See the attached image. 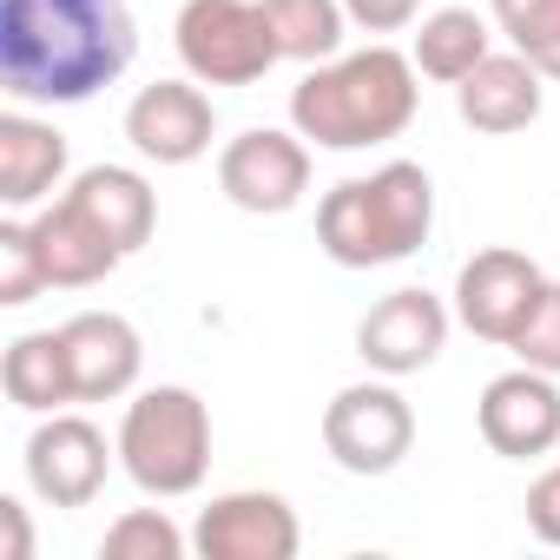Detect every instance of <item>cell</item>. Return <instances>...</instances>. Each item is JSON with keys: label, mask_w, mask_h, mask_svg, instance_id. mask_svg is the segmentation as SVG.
I'll use <instances>...</instances> for the list:
<instances>
[{"label": "cell", "mask_w": 560, "mask_h": 560, "mask_svg": "<svg viewBox=\"0 0 560 560\" xmlns=\"http://www.w3.org/2000/svg\"><path fill=\"white\" fill-rule=\"evenodd\" d=\"M324 448L343 475H389L409 462L416 448V409L396 389V376L383 383H350L330 396L324 409Z\"/></svg>", "instance_id": "cell-6"}, {"label": "cell", "mask_w": 560, "mask_h": 560, "mask_svg": "<svg viewBox=\"0 0 560 560\" xmlns=\"http://www.w3.org/2000/svg\"><path fill=\"white\" fill-rule=\"evenodd\" d=\"M0 389H8V402L27 409V416H54V409L80 402L67 337H60V330H27V337H14L8 357H0Z\"/></svg>", "instance_id": "cell-19"}, {"label": "cell", "mask_w": 560, "mask_h": 560, "mask_svg": "<svg viewBox=\"0 0 560 560\" xmlns=\"http://www.w3.org/2000/svg\"><path fill=\"white\" fill-rule=\"evenodd\" d=\"M488 54H494V34H488V21H481L475 8H435V14L416 21L409 60H416V73L435 80V86H462Z\"/></svg>", "instance_id": "cell-20"}, {"label": "cell", "mask_w": 560, "mask_h": 560, "mask_svg": "<svg viewBox=\"0 0 560 560\" xmlns=\"http://www.w3.org/2000/svg\"><path fill=\"white\" fill-rule=\"evenodd\" d=\"M448 324H455V311L435 298V291H389V298H376L370 311H363V324H357V357L376 370V376H416V370H429L442 350H448Z\"/></svg>", "instance_id": "cell-12"}, {"label": "cell", "mask_w": 560, "mask_h": 560, "mask_svg": "<svg viewBox=\"0 0 560 560\" xmlns=\"http://www.w3.org/2000/svg\"><path fill=\"white\" fill-rule=\"evenodd\" d=\"M0 534H8V560H34V527H27V508L14 494H0Z\"/></svg>", "instance_id": "cell-28"}, {"label": "cell", "mask_w": 560, "mask_h": 560, "mask_svg": "<svg viewBox=\"0 0 560 560\" xmlns=\"http://www.w3.org/2000/svg\"><path fill=\"white\" fill-rule=\"evenodd\" d=\"M218 191L250 218H284L311 191V139L291 126H250L218 152Z\"/></svg>", "instance_id": "cell-7"}, {"label": "cell", "mask_w": 560, "mask_h": 560, "mask_svg": "<svg viewBox=\"0 0 560 560\" xmlns=\"http://www.w3.org/2000/svg\"><path fill=\"white\" fill-rule=\"evenodd\" d=\"M185 547H191V534H178V521L165 508H132L100 540L106 560H185Z\"/></svg>", "instance_id": "cell-23"}, {"label": "cell", "mask_w": 560, "mask_h": 560, "mask_svg": "<svg viewBox=\"0 0 560 560\" xmlns=\"http://www.w3.org/2000/svg\"><path fill=\"white\" fill-rule=\"evenodd\" d=\"M494 34L560 86V0H488Z\"/></svg>", "instance_id": "cell-22"}, {"label": "cell", "mask_w": 560, "mask_h": 560, "mask_svg": "<svg viewBox=\"0 0 560 560\" xmlns=\"http://www.w3.org/2000/svg\"><path fill=\"white\" fill-rule=\"evenodd\" d=\"M27 224H34V244H40V264H47V284L54 291H93V284H106V277L126 264V250L67 191L47 198L40 211H27Z\"/></svg>", "instance_id": "cell-15"}, {"label": "cell", "mask_w": 560, "mask_h": 560, "mask_svg": "<svg viewBox=\"0 0 560 560\" xmlns=\"http://www.w3.org/2000/svg\"><path fill=\"white\" fill-rule=\"evenodd\" d=\"M298 547H304L298 508L270 488H231L211 508H198L191 527V553L205 560H298Z\"/></svg>", "instance_id": "cell-10"}, {"label": "cell", "mask_w": 560, "mask_h": 560, "mask_svg": "<svg viewBox=\"0 0 560 560\" xmlns=\"http://www.w3.org/2000/svg\"><path fill=\"white\" fill-rule=\"evenodd\" d=\"M475 429H481V442H488L494 455H508V462H540V455H553V448H560V376L527 370V363L501 370V376L481 389V402H475Z\"/></svg>", "instance_id": "cell-11"}, {"label": "cell", "mask_w": 560, "mask_h": 560, "mask_svg": "<svg viewBox=\"0 0 560 560\" xmlns=\"http://www.w3.org/2000/svg\"><path fill=\"white\" fill-rule=\"evenodd\" d=\"M540 298H547V270L508 244H488L455 270V324L481 343H501V350L527 330Z\"/></svg>", "instance_id": "cell-8"}, {"label": "cell", "mask_w": 560, "mask_h": 560, "mask_svg": "<svg viewBox=\"0 0 560 560\" xmlns=\"http://www.w3.org/2000/svg\"><path fill=\"white\" fill-rule=\"evenodd\" d=\"M527 527H534V540L560 547V462L527 488Z\"/></svg>", "instance_id": "cell-27"}, {"label": "cell", "mask_w": 560, "mask_h": 560, "mask_svg": "<svg viewBox=\"0 0 560 560\" xmlns=\"http://www.w3.org/2000/svg\"><path fill=\"white\" fill-rule=\"evenodd\" d=\"M21 462H27V488L47 508H86V501H100V488H106V475L119 462V442H106V429L73 416V409H54L27 435Z\"/></svg>", "instance_id": "cell-9"}, {"label": "cell", "mask_w": 560, "mask_h": 560, "mask_svg": "<svg viewBox=\"0 0 560 560\" xmlns=\"http://www.w3.org/2000/svg\"><path fill=\"white\" fill-rule=\"evenodd\" d=\"M67 185V132L34 113H0V205L40 211Z\"/></svg>", "instance_id": "cell-17"}, {"label": "cell", "mask_w": 560, "mask_h": 560, "mask_svg": "<svg viewBox=\"0 0 560 560\" xmlns=\"http://www.w3.org/2000/svg\"><path fill=\"white\" fill-rule=\"evenodd\" d=\"M343 14L363 34H402L422 21V0H343Z\"/></svg>", "instance_id": "cell-26"}, {"label": "cell", "mask_w": 560, "mask_h": 560, "mask_svg": "<svg viewBox=\"0 0 560 560\" xmlns=\"http://www.w3.org/2000/svg\"><path fill=\"white\" fill-rule=\"evenodd\" d=\"M40 291H54V284H47V264H40V244H34L27 211H14L8 224H0V304L21 311V304H34Z\"/></svg>", "instance_id": "cell-24"}, {"label": "cell", "mask_w": 560, "mask_h": 560, "mask_svg": "<svg viewBox=\"0 0 560 560\" xmlns=\"http://www.w3.org/2000/svg\"><path fill=\"white\" fill-rule=\"evenodd\" d=\"M60 337H67V357H73L80 402H119V396L139 389L145 343H139V330L119 311H80V317L60 324Z\"/></svg>", "instance_id": "cell-14"}, {"label": "cell", "mask_w": 560, "mask_h": 560, "mask_svg": "<svg viewBox=\"0 0 560 560\" xmlns=\"http://www.w3.org/2000/svg\"><path fill=\"white\" fill-rule=\"evenodd\" d=\"M284 60H304V67H324L343 54V34H350V14L343 0H257Z\"/></svg>", "instance_id": "cell-21"}, {"label": "cell", "mask_w": 560, "mask_h": 560, "mask_svg": "<svg viewBox=\"0 0 560 560\" xmlns=\"http://www.w3.org/2000/svg\"><path fill=\"white\" fill-rule=\"evenodd\" d=\"M540 100H547V73L534 60H521L514 47L508 54H488L462 86H455V113L468 132H488V139H508V132H527L540 119Z\"/></svg>", "instance_id": "cell-16"}, {"label": "cell", "mask_w": 560, "mask_h": 560, "mask_svg": "<svg viewBox=\"0 0 560 560\" xmlns=\"http://www.w3.org/2000/svg\"><path fill=\"white\" fill-rule=\"evenodd\" d=\"M67 198L132 257V250H145L152 244V224H159V191L132 172V165H86L73 185H67Z\"/></svg>", "instance_id": "cell-18"}, {"label": "cell", "mask_w": 560, "mask_h": 560, "mask_svg": "<svg viewBox=\"0 0 560 560\" xmlns=\"http://www.w3.org/2000/svg\"><path fill=\"white\" fill-rule=\"evenodd\" d=\"M527 370H547V376H560V284H547V298H540V311L527 317V330L508 343Z\"/></svg>", "instance_id": "cell-25"}, {"label": "cell", "mask_w": 560, "mask_h": 560, "mask_svg": "<svg viewBox=\"0 0 560 560\" xmlns=\"http://www.w3.org/2000/svg\"><path fill=\"white\" fill-rule=\"evenodd\" d=\"M132 54L126 0H0V86L21 106H86Z\"/></svg>", "instance_id": "cell-1"}, {"label": "cell", "mask_w": 560, "mask_h": 560, "mask_svg": "<svg viewBox=\"0 0 560 560\" xmlns=\"http://www.w3.org/2000/svg\"><path fill=\"white\" fill-rule=\"evenodd\" d=\"M435 178L416 159H389L370 178H343L317 198V244L343 270H383L429 244Z\"/></svg>", "instance_id": "cell-3"}, {"label": "cell", "mask_w": 560, "mask_h": 560, "mask_svg": "<svg viewBox=\"0 0 560 560\" xmlns=\"http://www.w3.org/2000/svg\"><path fill=\"white\" fill-rule=\"evenodd\" d=\"M422 106V73L402 47L370 40L363 54H337L291 86V126L324 152H370L409 132Z\"/></svg>", "instance_id": "cell-2"}, {"label": "cell", "mask_w": 560, "mask_h": 560, "mask_svg": "<svg viewBox=\"0 0 560 560\" xmlns=\"http://www.w3.org/2000/svg\"><path fill=\"white\" fill-rule=\"evenodd\" d=\"M172 47L198 86H257L284 60L257 0H185L172 21Z\"/></svg>", "instance_id": "cell-5"}, {"label": "cell", "mask_w": 560, "mask_h": 560, "mask_svg": "<svg viewBox=\"0 0 560 560\" xmlns=\"http://www.w3.org/2000/svg\"><path fill=\"white\" fill-rule=\"evenodd\" d=\"M119 468L152 501L198 494L211 468V409L198 402V389L185 383L139 389L119 416Z\"/></svg>", "instance_id": "cell-4"}, {"label": "cell", "mask_w": 560, "mask_h": 560, "mask_svg": "<svg viewBox=\"0 0 560 560\" xmlns=\"http://www.w3.org/2000/svg\"><path fill=\"white\" fill-rule=\"evenodd\" d=\"M126 139L152 165H191L218 139V106H211V93L191 73L185 80H152L126 106Z\"/></svg>", "instance_id": "cell-13"}]
</instances>
